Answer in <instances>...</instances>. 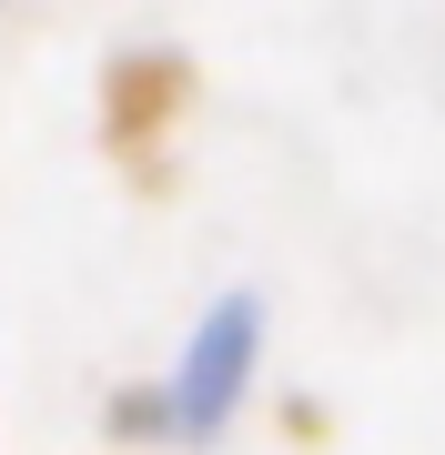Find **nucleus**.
I'll use <instances>...</instances> for the list:
<instances>
[{
    "mask_svg": "<svg viewBox=\"0 0 445 455\" xmlns=\"http://www.w3.org/2000/svg\"><path fill=\"white\" fill-rule=\"evenodd\" d=\"M253 344H264V314L233 293L213 324L193 334V364H182V425H223L233 415V395H243V374H253Z\"/></svg>",
    "mask_w": 445,
    "mask_h": 455,
    "instance_id": "1",
    "label": "nucleus"
}]
</instances>
